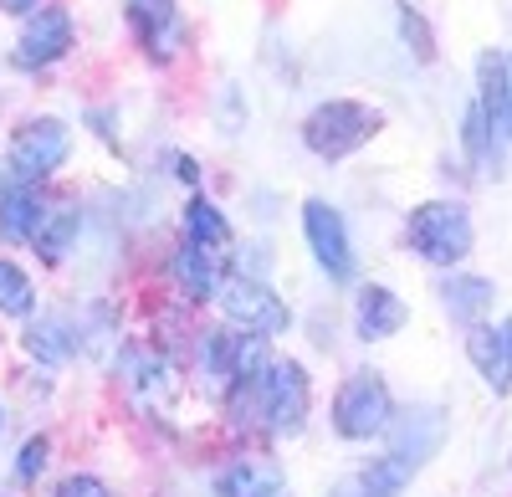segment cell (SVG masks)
<instances>
[{
	"mask_svg": "<svg viewBox=\"0 0 512 497\" xmlns=\"http://www.w3.org/2000/svg\"><path fill=\"white\" fill-rule=\"evenodd\" d=\"M405 236L425 262L451 267L472 252V216H466V205H456V200H425L410 211Z\"/></svg>",
	"mask_w": 512,
	"mask_h": 497,
	"instance_id": "1",
	"label": "cell"
},
{
	"mask_svg": "<svg viewBox=\"0 0 512 497\" xmlns=\"http://www.w3.org/2000/svg\"><path fill=\"white\" fill-rule=\"evenodd\" d=\"M374 129H379V113H374V108L349 103V98H333V103H323V108L308 113L303 139H308V149H313L318 159H344V154H354L359 144H369Z\"/></svg>",
	"mask_w": 512,
	"mask_h": 497,
	"instance_id": "2",
	"label": "cell"
},
{
	"mask_svg": "<svg viewBox=\"0 0 512 497\" xmlns=\"http://www.w3.org/2000/svg\"><path fill=\"white\" fill-rule=\"evenodd\" d=\"M67 149H72L67 123H57V118H26L21 129L11 134V149H6L11 180H21V185L47 180L57 164L67 159Z\"/></svg>",
	"mask_w": 512,
	"mask_h": 497,
	"instance_id": "3",
	"label": "cell"
},
{
	"mask_svg": "<svg viewBox=\"0 0 512 497\" xmlns=\"http://www.w3.org/2000/svg\"><path fill=\"white\" fill-rule=\"evenodd\" d=\"M216 303H221V313L236 328H246V334H256V339H277V334H287V323H292L287 303L256 277H226Z\"/></svg>",
	"mask_w": 512,
	"mask_h": 497,
	"instance_id": "4",
	"label": "cell"
},
{
	"mask_svg": "<svg viewBox=\"0 0 512 497\" xmlns=\"http://www.w3.org/2000/svg\"><path fill=\"white\" fill-rule=\"evenodd\" d=\"M256 400H262V416L277 436L303 431V421H308V375H303V364H292V359L267 364L262 380H256Z\"/></svg>",
	"mask_w": 512,
	"mask_h": 497,
	"instance_id": "5",
	"label": "cell"
},
{
	"mask_svg": "<svg viewBox=\"0 0 512 497\" xmlns=\"http://www.w3.org/2000/svg\"><path fill=\"white\" fill-rule=\"evenodd\" d=\"M390 416H395L390 390H384V380L369 375V369L354 375L344 390H338V400H333V426H338V436H349V441L379 436L384 426H390Z\"/></svg>",
	"mask_w": 512,
	"mask_h": 497,
	"instance_id": "6",
	"label": "cell"
},
{
	"mask_svg": "<svg viewBox=\"0 0 512 497\" xmlns=\"http://www.w3.org/2000/svg\"><path fill=\"white\" fill-rule=\"evenodd\" d=\"M303 231H308V246H313V257L328 277H354V246H349L344 216H338L328 200L303 205Z\"/></svg>",
	"mask_w": 512,
	"mask_h": 497,
	"instance_id": "7",
	"label": "cell"
},
{
	"mask_svg": "<svg viewBox=\"0 0 512 497\" xmlns=\"http://www.w3.org/2000/svg\"><path fill=\"white\" fill-rule=\"evenodd\" d=\"M72 47V21L62 6H41L31 11L26 31H21V47H16V67H52L57 57H67Z\"/></svg>",
	"mask_w": 512,
	"mask_h": 497,
	"instance_id": "8",
	"label": "cell"
},
{
	"mask_svg": "<svg viewBox=\"0 0 512 497\" xmlns=\"http://www.w3.org/2000/svg\"><path fill=\"white\" fill-rule=\"evenodd\" d=\"M436 446V436H420V441H395V451L390 457H379V462H369L364 467V477H359V487H364V497H400L405 487H410V477L420 472V462H425V451Z\"/></svg>",
	"mask_w": 512,
	"mask_h": 497,
	"instance_id": "9",
	"label": "cell"
},
{
	"mask_svg": "<svg viewBox=\"0 0 512 497\" xmlns=\"http://www.w3.org/2000/svg\"><path fill=\"white\" fill-rule=\"evenodd\" d=\"M128 26L139 31V41H144L154 57H175L180 36H185L175 0H128Z\"/></svg>",
	"mask_w": 512,
	"mask_h": 497,
	"instance_id": "10",
	"label": "cell"
},
{
	"mask_svg": "<svg viewBox=\"0 0 512 497\" xmlns=\"http://www.w3.org/2000/svg\"><path fill=\"white\" fill-rule=\"evenodd\" d=\"M466 354H472V364L482 369V380L497 390V395H507L512 390V334H507V323L502 328H472L466 334Z\"/></svg>",
	"mask_w": 512,
	"mask_h": 497,
	"instance_id": "11",
	"label": "cell"
},
{
	"mask_svg": "<svg viewBox=\"0 0 512 497\" xmlns=\"http://www.w3.org/2000/svg\"><path fill=\"white\" fill-rule=\"evenodd\" d=\"M169 272H175L180 293H185L190 303H205V298H216V293H221L216 252H210V246H200V241H185L180 252H175V262H169Z\"/></svg>",
	"mask_w": 512,
	"mask_h": 497,
	"instance_id": "12",
	"label": "cell"
},
{
	"mask_svg": "<svg viewBox=\"0 0 512 497\" xmlns=\"http://www.w3.org/2000/svg\"><path fill=\"white\" fill-rule=\"evenodd\" d=\"M354 323H359V339H390L400 334V323H405V303L390 293V287H359V303H354Z\"/></svg>",
	"mask_w": 512,
	"mask_h": 497,
	"instance_id": "13",
	"label": "cell"
},
{
	"mask_svg": "<svg viewBox=\"0 0 512 497\" xmlns=\"http://www.w3.org/2000/svg\"><path fill=\"white\" fill-rule=\"evenodd\" d=\"M41 216H47V205H41L36 185L11 180L6 190H0V236H6V241H31Z\"/></svg>",
	"mask_w": 512,
	"mask_h": 497,
	"instance_id": "14",
	"label": "cell"
},
{
	"mask_svg": "<svg viewBox=\"0 0 512 497\" xmlns=\"http://www.w3.org/2000/svg\"><path fill=\"white\" fill-rule=\"evenodd\" d=\"M216 492L221 497H287V482L267 462H236L216 477Z\"/></svg>",
	"mask_w": 512,
	"mask_h": 497,
	"instance_id": "15",
	"label": "cell"
},
{
	"mask_svg": "<svg viewBox=\"0 0 512 497\" xmlns=\"http://www.w3.org/2000/svg\"><path fill=\"white\" fill-rule=\"evenodd\" d=\"M72 236H77V211H72V205H47V216H41L31 246H36V257L62 262L72 252Z\"/></svg>",
	"mask_w": 512,
	"mask_h": 497,
	"instance_id": "16",
	"label": "cell"
},
{
	"mask_svg": "<svg viewBox=\"0 0 512 497\" xmlns=\"http://www.w3.org/2000/svg\"><path fill=\"white\" fill-rule=\"evenodd\" d=\"M26 349H31V359H41V364H62V359H72L77 334L67 328V318H41V323L26 328Z\"/></svg>",
	"mask_w": 512,
	"mask_h": 497,
	"instance_id": "17",
	"label": "cell"
},
{
	"mask_svg": "<svg viewBox=\"0 0 512 497\" xmlns=\"http://www.w3.org/2000/svg\"><path fill=\"white\" fill-rule=\"evenodd\" d=\"M477 77H482V118H487V129L497 123L502 129V118H507V57H497V52H482V62H477Z\"/></svg>",
	"mask_w": 512,
	"mask_h": 497,
	"instance_id": "18",
	"label": "cell"
},
{
	"mask_svg": "<svg viewBox=\"0 0 512 497\" xmlns=\"http://www.w3.org/2000/svg\"><path fill=\"white\" fill-rule=\"evenodd\" d=\"M185 241H200V246H226L231 241V226H226V216L216 211L210 200H190L185 205Z\"/></svg>",
	"mask_w": 512,
	"mask_h": 497,
	"instance_id": "19",
	"label": "cell"
},
{
	"mask_svg": "<svg viewBox=\"0 0 512 497\" xmlns=\"http://www.w3.org/2000/svg\"><path fill=\"white\" fill-rule=\"evenodd\" d=\"M441 298L456 318H477L492 303V282L487 277H446L441 282Z\"/></svg>",
	"mask_w": 512,
	"mask_h": 497,
	"instance_id": "20",
	"label": "cell"
},
{
	"mask_svg": "<svg viewBox=\"0 0 512 497\" xmlns=\"http://www.w3.org/2000/svg\"><path fill=\"white\" fill-rule=\"evenodd\" d=\"M31 308H36V287H31V277H26L16 262L0 257V313L26 318Z\"/></svg>",
	"mask_w": 512,
	"mask_h": 497,
	"instance_id": "21",
	"label": "cell"
},
{
	"mask_svg": "<svg viewBox=\"0 0 512 497\" xmlns=\"http://www.w3.org/2000/svg\"><path fill=\"white\" fill-rule=\"evenodd\" d=\"M123 375H128V385H134L139 395L144 390H164L169 395V375H175V369H169V359H159L149 349H134V354L123 359Z\"/></svg>",
	"mask_w": 512,
	"mask_h": 497,
	"instance_id": "22",
	"label": "cell"
},
{
	"mask_svg": "<svg viewBox=\"0 0 512 497\" xmlns=\"http://www.w3.org/2000/svg\"><path fill=\"white\" fill-rule=\"evenodd\" d=\"M47 451H52V446H47V436H31V441L21 446L16 477H21V482H36V477H41V467H47Z\"/></svg>",
	"mask_w": 512,
	"mask_h": 497,
	"instance_id": "23",
	"label": "cell"
},
{
	"mask_svg": "<svg viewBox=\"0 0 512 497\" xmlns=\"http://www.w3.org/2000/svg\"><path fill=\"white\" fill-rule=\"evenodd\" d=\"M487 118H482V108H472L466 113V144H472V154H477V164H492V154H487Z\"/></svg>",
	"mask_w": 512,
	"mask_h": 497,
	"instance_id": "24",
	"label": "cell"
},
{
	"mask_svg": "<svg viewBox=\"0 0 512 497\" xmlns=\"http://www.w3.org/2000/svg\"><path fill=\"white\" fill-rule=\"evenodd\" d=\"M57 497H108V487H103L98 477H82V472H77V477H67V482L57 487Z\"/></svg>",
	"mask_w": 512,
	"mask_h": 497,
	"instance_id": "25",
	"label": "cell"
},
{
	"mask_svg": "<svg viewBox=\"0 0 512 497\" xmlns=\"http://www.w3.org/2000/svg\"><path fill=\"white\" fill-rule=\"evenodd\" d=\"M502 134L512 139V57H507V118H502Z\"/></svg>",
	"mask_w": 512,
	"mask_h": 497,
	"instance_id": "26",
	"label": "cell"
},
{
	"mask_svg": "<svg viewBox=\"0 0 512 497\" xmlns=\"http://www.w3.org/2000/svg\"><path fill=\"white\" fill-rule=\"evenodd\" d=\"M0 11H11V16H21V11H36V0H0Z\"/></svg>",
	"mask_w": 512,
	"mask_h": 497,
	"instance_id": "27",
	"label": "cell"
},
{
	"mask_svg": "<svg viewBox=\"0 0 512 497\" xmlns=\"http://www.w3.org/2000/svg\"><path fill=\"white\" fill-rule=\"evenodd\" d=\"M507 334H512V318H507Z\"/></svg>",
	"mask_w": 512,
	"mask_h": 497,
	"instance_id": "28",
	"label": "cell"
}]
</instances>
